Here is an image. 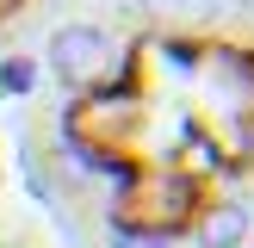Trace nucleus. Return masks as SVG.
Wrapping results in <instances>:
<instances>
[{
    "mask_svg": "<svg viewBox=\"0 0 254 248\" xmlns=\"http://www.w3.org/2000/svg\"><path fill=\"white\" fill-rule=\"evenodd\" d=\"M112 248H168V242L149 236V230H118V236H112Z\"/></svg>",
    "mask_w": 254,
    "mask_h": 248,
    "instance_id": "nucleus-4",
    "label": "nucleus"
},
{
    "mask_svg": "<svg viewBox=\"0 0 254 248\" xmlns=\"http://www.w3.org/2000/svg\"><path fill=\"white\" fill-rule=\"evenodd\" d=\"M0 81H6L12 93H25V87H31V62H6V68H0Z\"/></svg>",
    "mask_w": 254,
    "mask_h": 248,
    "instance_id": "nucleus-5",
    "label": "nucleus"
},
{
    "mask_svg": "<svg viewBox=\"0 0 254 248\" xmlns=\"http://www.w3.org/2000/svg\"><path fill=\"white\" fill-rule=\"evenodd\" d=\"M149 19H168V25H211L223 19V6L230 0H143Z\"/></svg>",
    "mask_w": 254,
    "mask_h": 248,
    "instance_id": "nucleus-3",
    "label": "nucleus"
},
{
    "mask_svg": "<svg viewBox=\"0 0 254 248\" xmlns=\"http://www.w3.org/2000/svg\"><path fill=\"white\" fill-rule=\"evenodd\" d=\"M248 242V205L217 198V205L198 217V248H242Z\"/></svg>",
    "mask_w": 254,
    "mask_h": 248,
    "instance_id": "nucleus-2",
    "label": "nucleus"
},
{
    "mask_svg": "<svg viewBox=\"0 0 254 248\" xmlns=\"http://www.w3.org/2000/svg\"><path fill=\"white\" fill-rule=\"evenodd\" d=\"M106 62H112V37L99 31V25H62V31L50 37V68H56L68 87L99 81Z\"/></svg>",
    "mask_w": 254,
    "mask_h": 248,
    "instance_id": "nucleus-1",
    "label": "nucleus"
},
{
    "mask_svg": "<svg viewBox=\"0 0 254 248\" xmlns=\"http://www.w3.org/2000/svg\"><path fill=\"white\" fill-rule=\"evenodd\" d=\"M242 12H248V25H254V0H242Z\"/></svg>",
    "mask_w": 254,
    "mask_h": 248,
    "instance_id": "nucleus-6",
    "label": "nucleus"
}]
</instances>
